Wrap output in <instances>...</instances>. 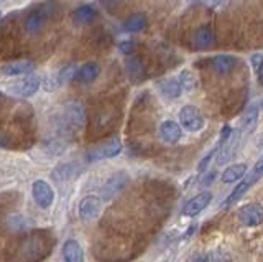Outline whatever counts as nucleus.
<instances>
[{"instance_id":"obj_17","label":"nucleus","mask_w":263,"mask_h":262,"mask_svg":"<svg viewBox=\"0 0 263 262\" xmlns=\"http://www.w3.org/2000/svg\"><path fill=\"white\" fill-rule=\"evenodd\" d=\"M158 89H160V93L164 99H170V101L178 99V97L181 96V93H183V89H181L176 78H168V79L160 81Z\"/></svg>"},{"instance_id":"obj_23","label":"nucleus","mask_w":263,"mask_h":262,"mask_svg":"<svg viewBox=\"0 0 263 262\" xmlns=\"http://www.w3.org/2000/svg\"><path fill=\"white\" fill-rule=\"evenodd\" d=\"M66 117H68L72 126H82V122H84V109H82V106L76 102L68 104L66 106Z\"/></svg>"},{"instance_id":"obj_1","label":"nucleus","mask_w":263,"mask_h":262,"mask_svg":"<svg viewBox=\"0 0 263 262\" xmlns=\"http://www.w3.org/2000/svg\"><path fill=\"white\" fill-rule=\"evenodd\" d=\"M263 177V155L257 160V163L253 165L252 168V173L247 175L245 180H242V182H238V185L234 188V191L230 193L227 196V200L222 203V208H230L232 204H235L238 200L242 198V196L250 190V188L258 182V180Z\"/></svg>"},{"instance_id":"obj_27","label":"nucleus","mask_w":263,"mask_h":262,"mask_svg":"<svg viewBox=\"0 0 263 262\" xmlns=\"http://www.w3.org/2000/svg\"><path fill=\"white\" fill-rule=\"evenodd\" d=\"M261 61H263V56L261 55H253L252 58H250V63H252V66L255 68V69H258V66L261 64Z\"/></svg>"},{"instance_id":"obj_33","label":"nucleus","mask_w":263,"mask_h":262,"mask_svg":"<svg viewBox=\"0 0 263 262\" xmlns=\"http://www.w3.org/2000/svg\"><path fill=\"white\" fill-rule=\"evenodd\" d=\"M191 2H194V0H191Z\"/></svg>"},{"instance_id":"obj_13","label":"nucleus","mask_w":263,"mask_h":262,"mask_svg":"<svg viewBox=\"0 0 263 262\" xmlns=\"http://www.w3.org/2000/svg\"><path fill=\"white\" fill-rule=\"evenodd\" d=\"M40 84H41L40 78L28 76V78H25L23 81H18L15 86H12V93L16 94V96H20V97H30V96H33L38 91Z\"/></svg>"},{"instance_id":"obj_14","label":"nucleus","mask_w":263,"mask_h":262,"mask_svg":"<svg viewBox=\"0 0 263 262\" xmlns=\"http://www.w3.org/2000/svg\"><path fill=\"white\" fill-rule=\"evenodd\" d=\"M99 73H101V69H99V64L89 61V63H84L82 66H79L76 69V75H74L72 79H76L78 83H81V84H89V83H92V81L97 79Z\"/></svg>"},{"instance_id":"obj_9","label":"nucleus","mask_w":263,"mask_h":262,"mask_svg":"<svg viewBox=\"0 0 263 262\" xmlns=\"http://www.w3.org/2000/svg\"><path fill=\"white\" fill-rule=\"evenodd\" d=\"M76 69H78V66L74 63L66 64V66H63L60 71L56 73V75H53L51 78H48V81H46V89H48V91H53V89L60 88L61 84L68 83V81L72 79L74 75H76Z\"/></svg>"},{"instance_id":"obj_8","label":"nucleus","mask_w":263,"mask_h":262,"mask_svg":"<svg viewBox=\"0 0 263 262\" xmlns=\"http://www.w3.org/2000/svg\"><path fill=\"white\" fill-rule=\"evenodd\" d=\"M127 182H128V175L125 171H117V173H114L102 186V198L110 200L112 196H115L119 191L123 190V186L127 185Z\"/></svg>"},{"instance_id":"obj_5","label":"nucleus","mask_w":263,"mask_h":262,"mask_svg":"<svg viewBox=\"0 0 263 262\" xmlns=\"http://www.w3.org/2000/svg\"><path fill=\"white\" fill-rule=\"evenodd\" d=\"M238 219L245 226H258L263 223V206L260 203H249L238 209Z\"/></svg>"},{"instance_id":"obj_26","label":"nucleus","mask_w":263,"mask_h":262,"mask_svg":"<svg viewBox=\"0 0 263 262\" xmlns=\"http://www.w3.org/2000/svg\"><path fill=\"white\" fill-rule=\"evenodd\" d=\"M202 262H232V257H230L229 252L222 249H216L205 254L202 257Z\"/></svg>"},{"instance_id":"obj_3","label":"nucleus","mask_w":263,"mask_h":262,"mask_svg":"<svg viewBox=\"0 0 263 262\" xmlns=\"http://www.w3.org/2000/svg\"><path fill=\"white\" fill-rule=\"evenodd\" d=\"M179 122L181 127H184L189 132H199L205 124L201 111L194 108V106H184V108H181Z\"/></svg>"},{"instance_id":"obj_20","label":"nucleus","mask_w":263,"mask_h":262,"mask_svg":"<svg viewBox=\"0 0 263 262\" xmlns=\"http://www.w3.org/2000/svg\"><path fill=\"white\" fill-rule=\"evenodd\" d=\"M97 17V10L92 5H81L72 13V19L78 25H86V23L92 22Z\"/></svg>"},{"instance_id":"obj_22","label":"nucleus","mask_w":263,"mask_h":262,"mask_svg":"<svg viewBox=\"0 0 263 262\" xmlns=\"http://www.w3.org/2000/svg\"><path fill=\"white\" fill-rule=\"evenodd\" d=\"M247 173V163H235L226 168V171L222 173V182L224 183H234L242 180Z\"/></svg>"},{"instance_id":"obj_25","label":"nucleus","mask_w":263,"mask_h":262,"mask_svg":"<svg viewBox=\"0 0 263 262\" xmlns=\"http://www.w3.org/2000/svg\"><path fill=\"white\" fill-rule=\"evenodd\" d=\"M258 119V108L257 106H250L249 109L245 111L243 117H242V130H249V129H253L255 122Z\"/></svg>"},{"instance_id":"obj_11","label":"nucleus","mask_w":263,"mask_h":262,"mask_svg":"<svg viewBox=\"0 0 263 262\" xmlns=\"http://www.w3.org/2000/svg\"><path fill=\"white\" fill-rule=\"evenodd\" d=\"M48 17V5H43L40 7V9L33 10L27 20H25V28H27L28 33H38V31L41 30V27L45 25V20Z\"/></svg>"},{"instance_id":"obj_32","label":"nucleus","mask_w":263,"mask_h":262,"mask_svg":"<svg viewBox=\"0 0 263 262\" xmlns=\"http://www.w3.org/2000/svg\"><path fill=\"white\" fill-rule=\"evenodd\" d=\"M0 20H2V12H0Z\"/></svg>"},{"instance_id":"obj_30","label":"nucleus","mask_w":263,"mask_h":262,"mask_svg":"<svg viewBox=\"0 0 263 262\" xmlns=\"http://www.w3.org/2000/svg\"><path fill=\"white\" fill-rule=\"evenodd\" d=\"M205 4L208 5H211V7H216V5H220L222 2H224V0H204Z\"/></svg>"},{"instance_id":"obj_4","label":"nucleus","mask_w":263,"mask_h":262,"mask_svg":"<svg viewBox=\"0 0 263 262\" xmlns=\"http://www.w3.org/2000/svg\"><path fill=\"white\" fill-rule=\"evenodd\" d=\"M31 195H33L35 203L43 209L49 208L54 201L53 188L49 186V183H46L45 180H36V182L31 185Z\"/></svg>"},{"instance_id":"obj_21","label":"nucleus","mask_w":263,"mask_h":262,"mask_svg":"<svg viewBox=\"0 0 263 262\" xmlns=\"http://www.w3.org/2000/svg\"><path fill=\"white\" fill-rule=\"evenodd\" d=\"M146 17L143 13H134L123 22L122 30L127 31V33H137V31H142L146 27Z\"/></svg>"},{"instance_id":"obj_34","label":"nucleus","mask_w":263,"mask_h":262,"mask_svg":"<svg viewBox=\"0 0 263 262\" xmlns=\"http://www.w3.org/2000/svg\"><path fill=\"white\" fill-rule=\"evenodd\" d=\"M0 2H2V0H0Z\"/></svg>"},{"instance_id":"obj_12","label":"nucleus","mask_w":263,"mask_h":262,"mask_svg":"<svg viewBox=\"0 0 263 262\" xmlns=\"http://www.w3.org/2000/svg\"><path fill=\"white\" fill-rule=\"evenodd\" d=\"M33 61L30 60H16V61H10L5 63L0 71L5 76H22V75H28V73L33 71Z\"/></svg>"},{"instance_id":"obj_16","label":"nucleus","mask_w":263,"mask_h":262,"mask_svg":"<svg viewBox=\"0 0 263 262\" xmlns=\"http://www.w3.org/2000/svg\"><path fill=\"white\" fill-rule=\"evenodd\" d=\"M64 262H84V251L76 239H68L63 244Z\"/></svg>"},{"instance_id":"obj_24","label":"nucleus","mask_w":263,"mask_h":262,"mask_svg":"<svg viewBox=\"0 0 263 262\" xmlns=\"http://www.w3.org/2000/svg\"><path fill=\"white\" fill-rule=\"evenodd\" d=\"M176 79H178V83H179V86H181L183 91H193V89L197 86V79L194 76V73L189 71V69L181 71Z\"/></svg>"},{"instance_id":"obj_10","label":"nucleus","mask_w":263,"mask_h":262,"mask_svg":"<svg viewBox=\"0 0 263 262\" xmlns=\"http://www.w3.org/2000/svg\"><path fill=\"white\" fill-rule=\"evenodd\" d=\"M193 43L196 48H199V50H208V48H211L214 43H216V33H214V30L211 27L202 25L194 30Z\"/></svg>"},{"instance_id":"obj_2","label":"nucleus","mask_w":263,"mask_h":262,"mask_svg":"<svg viewBox=\"0 0 263 262\" xmlns=\"http://www.w3.org/2000/svg\"><path fill=\"white\" fill-rule=\"evenodd\" d=\"M122 152V142L120 138L114 137L110 141H107L101 145L94 147L87 152V160L89 162H99V160H107V159H114Z\"/></svg>"},{"instance_id":"obj_15","label":"nucleus","mask_w":263,"mask_h":262,"mask_svg":"<svg viewBox=\"0 0 263 262\" xmlns=\"http://www.w3.org/2000/svg\"><path fill=\"white\" fill-rule=\"evenodd\" d=\"M183 132H181V126L175 120H164L160 126V137L163 142L166 144H176Z\"/></svg>"},{"instance_id":"obj_31","label":"nucleus","mask_w":263,"mask_h":262,"mask_svg":"<svg viewBox=\"0 0 263 262\" xmlns=\"http://www.w3.org/2000/svg\"><path fill=\"white\" fill-rule=\"evenodd\" d=\"M102 2H112V0H102Z\"/></svg>"},{"instance_id":"obj_18","label":"nucleus","mask_w":263,"mask_h":262,"mask_svg":"<svg viewBox=\"0 0 263 262\" xmlns=\"http://www.w3.org/2000/svg\"><path fill=\"white\" fill-rule=\"evenodd\" d=\"M125 71L132 81H138L143 78V61L138 55H130L125 60Z\"/></svg>"},{"instance_id":"obj_28","label":"nucleus","mask_w":263,"mask_h":262,"mask_svg":"<svg viewBox=\"0 0 263 262\" xmlns=\"http://www.w3.org/2000/svg\"><path fill=\"white\" fill-rule=\"evenodd\" d=\"M119 48H120V51H122V53L128 55V53L132 51V48H134V43H132V42H122Z\"/></svg>"},{"instance_id":"obj_19","label":"nucleus","mask_w":263,"mask_h":262,"mask_svg":"<svg viewBox=\"0 0 263 262\" xmlns=\"http://www.w3.org/2000/svg\"><path fill=\"white\" fill-rule=\"evenodd\" d=\"M235 63L237 60L232 55H217V56H214V60H212V68L217 75H227V73L234 69Z\"/></svg>"},{"instance_id":"obj_6","label":"nucleus","mask_w":263,"mask_h":262,"mask_svg":"<svg viewBox=\"0 0 263 262\" xmlns=\"http://www.w3.org/2000/svg\"><path fill=\"white\" fill-rule=\"evenodd\" d=\"M101 206H102V201L101 198H97V196H84L81 201H79V216L82 221H92L99 216V213H101Z\"/></svg>"},{"instance_id":"obj_7","label":"nucleus","mask_w":263,"mask_h":262,"mask_svg":"<svg viewBox=\"0 0 263 262\" xmlns=\"http://www.w3.org/2000/svg\"><path fill=\"white\" fill-rule=\"evenodd\" d=\"M211 201H212V193L211 191H202L199 195H196L184 204L183 215L184 216H197L201 211H204L205 208L209 206Z\"/></svg>"},{"instance_id":"obj_29","label":"nucleus","mask_w":263,"mask_h":262,"mask_svg":"<svg viewBox=\"0 0 263 262\" xmlns=\"http://www.w3.org/2000/svg\"><path fill=\"white\" fill-rule=\"evenodd\" d=\"M257 75H258V81H260L261 86H263V61H261V64L258 66V69H257Z\"/></svg>"}]
</instances>
